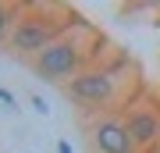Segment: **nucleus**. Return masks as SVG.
Returning <instances> with one entry per match:
<instances>
[{
    "label": "nucleus",
    "instance_id": "obj_1",
    "mask_svg": "<svg viewBox=\"0 0 160 153\" xmlns=\"http://www.w3.org/2000/svg\"><path fill=\"white\" fill-rule=\"evenodd\" d=\"M89 43H92V28L86 22H75L53 39L46 50L29 64L32 75H39L46 82H71L78 71H86V57H89Z\"/></svg>",
    "mask_w": 160,
    "mask_h": 153
},
{
    "label": "nucleus",
    "instance_id": "obj_5",
    "mask_svg": "<svg viewBox=\"0 0 160 153\" xmlns=\"http://www.w3.org/2000/svg\"><path fill=\"white\" fill-rule=\"evenodd\" d=\"M92 146L100 153H135L125 118H118V114H103V118L92 121Z\"/></svg>",
    "mask_w": 160,
    "mask_h": 153
},
{
    "label": "nucleus",
    "instance_id": "obj_6",
    "mask_svg": "<svg viewBox=\"0 0 160 153\" xmlns=\"http://www.w3.org/2000/svg\"><path fill=\"white\" fill-rule=\"evenodd\" d=\"M22 11H25V4H0V46L7 43V36H11V28L18 25Z\"/></svg>",
    "mask_w": 160,
    "mask_h": 153
},
{
    "label": "nucleus",
    "instance_id": "obj_3",
    "mask_svg": "<svg viewBox=\"0 0 160 153\" xmlns=\"http://www.w3.org/2000/svg\"><path fill=\"white\" fill-rule=\"evenodd\" d=\"M64 96L78 107L100 110V107H114L121 96V71L118 68H86L78 71L71 82L61 85Z\"/></svg>",
    "mask_w": 160,
    "mask_h": 153
},
{
    "label": "nucleus",
    "instance_id": "obj_2",
    "mask_svg": "<svg viewBox=\"0 0 160 153\" xmlns=\"http://www.w3.org/2000/svg\"><path fill=\"white\" fill-rule=\"evenodd\" d=\"M68 25H71V22H64V11H61V7H36V4H25L18 25L11 28V36H7V43H4V50L11 54V57H22V61L32 64Z\"/></svg>",
    "mask_w": 160,
    "mask_h": 153
},
{
    "label": "nucleus",
    "instance_id": "obj_7",
    "mask_svg": "<svg viewBox=\"0 0 160 153\" xmlns=\"http://www.w3.org/2000/svg\"><path fill=\"white\" fill-rule=\"evenodd\" d=\"M0 107H7V110H14V107H18V100H14V93H11V89H0Z\"/></svg>",
    "mask_w": 160,
    "mask_h": 153
},
{
    "label": "nucleus",
    "instance_id": "obj_8",
    "mask_svg": "<svg viewBox=\"0 0 160 153\" xmlns=\"http://www.w3.org/2000/svg\"><path fill=\"white\" fill-rule=\"evenodd\" d=\"M32 107L39 110V114H46V110H50V107H46V100H43V96H32Z\"/></svg>",
    "mask_w": 160,
    "mask_h": 153
},
{
    "label": "nucleus",
    "instance_id": "obj_9",
    "mask_svg": "<svg viewBox=\"0 0 160 153\" xmlns=\"http://www.w3.org/2000/svg\"><path fill=\"white\" fill-rule=\"evenodd\" d=\"M57 153H71V142H68V139H61V142H57Z\"/></svg>",
    "mask_w": 160,
    "mask_h": 153
},
{
    "label": "nucleus",
    "instance_id": "obj_4",
    "mask_svg": "<svg viewBox=\"0 0 160 153\" xmlns=\"http://www.w3.org/2000/svg\"><path fill=\"white\" fill-rule=\"evenodd\" d=\"M125 128H128V139L135 150H146L160 139V110L153 103H135L128 114H125Z\"/></svg>",
    "mask_w": 160,
    "mask_h": 153
}]
</instances>
